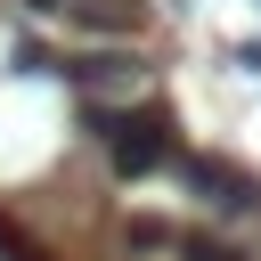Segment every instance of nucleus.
Returning a JSON list of instances; mask_svg holds the SVG:
<instances>
[{
  "label": "nucleus",
  "instance_id": "1",
  "mask_svg": "<svg viewBox=\"0 0 261 261\" xmlns=\"http://www.w3.org/2000/svg\"><path fill=\"white\" fill-rule=\"evenodd\" d=\"M82 130L106 147V163L122 179H155L163 163H179V139H171L163 106H82Z\"/></svg>",
  "mask_w": 261,
  "mask_h": 261
},
{
  "label": "nucleus",
  "instance_id": "2",
  "mask_svg": "<svg viewBox=\"0 0 261 261\" xmlns=\"http://www.w3.org/2000/svg\"><path fill=\"white\" fill-rule=\"evenodd\" d=\"M179 171H188L196 204H212L220 220H261V179L245 163H228V155H179Z\"/></svg>",
  "mask_w": 261,
  "mask_h": 261
},
{
  "label": "nucleus",
  "instance_id": "3",
  "mask_svg": "<svg viewBox=\"0 0 261 261\" xmlns=\"http://www.w3.org/2000/svg\"><path fill=\"white\" fill-rule=\"evenodd\" d=\"M49 73H57V82H73L82 98H98L106 82H130V73H139V57H122V49H82V57H57Z\"/></svg>",
  "mask_w": 261,
  "mask_h": 261
},
{
  "label": "nucleus",
  "instance_id": "4",
  "mask_svg": "<svg viewBox=\"0 0 261 261\" xmlns=\"http://www.w3.org/2000/svg\"><path fill=\"white\" fill-rule=\"evenodd\" d=\"M65 24H82V33H139L147 16H139V0H65Z\"/></svg>",
  "mask_w": 261,
  "mask_h": 261
},
{
  "label": "nucleus",
  "instance_id": "5",
  "mask_svg": "<svg viewBox=\"0 0 261 261\" xmlns=\"http://www.w3.org/2000/svg\"><path fill=\"white\" fill-rule=\"evenodd\" d=\"M179 261H245V253L220 245V237H179Z\"/></svg>",
  "mask_w": 261,
  "mask_h": 261
},
{
  "label": "nucleus",
  "instance_id": "6",
  "mask_svg": "<svg viewBox=\"0 0 261 261\" xmlns=\"http://www.w3.org/2000/svg\"><path fill=\"white\" fill-rule=\"evenodd\" d=\"M237 73H261V41H245V49H237Z\"/></svg>",
  "mask_w": 261,
  "mask_h": 261
},
{
  "label": "nucleus",
  "instance_id": "7",
  "mask_svg": "<svg viewBox=\"0 0 261 261\" xmlns=\"http://www.w3.org/2000/svg\"><path fill=\"white\" fill-rule=\"evenodd\" d=\"M24 8H65V0H24Z\"/></svg>",
  "mask_w": 261,
  "mask_h": 261
}]
</instances>
